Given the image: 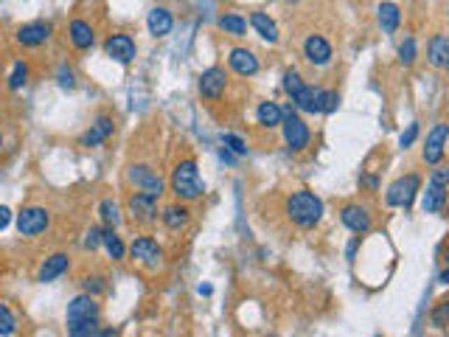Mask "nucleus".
<instances>
[{
	"instance_id": "1",
	"label": "nucleus",
	"mask_w": 449,
	"mask_h": 337,
	"mask_svg": "<svg viewBox=\"0 0 449 337\" xmlns=\"http://www.w3.org/2000/svg\"><path fill=\"white\" fill-rule=\"evenodd\" d=\"M99 315L101 312L93 295H76L68 303V337H96Z\"/></svg>"
},
{
	"instance_id": "2",
	"label": "nucleus",
	"mask_w": 449,
	"mask_h": 337,
	"mask_svg": "<svg viewBox=\"0 0 449 337\" xmlns=\"http://www.w3.org/2000/svg\"><path fill=\"white\" fill-rule=\"evenodd\" d=\"M287 214L301 228H315L323 220V200L312 192H295L287 200Z\"/></svg>"
},
{
	"instance_id": "3",
	"label": "nucleus",
	"mask_w": 449,
	"mask_h": 337,
	"mask_svg": "<svg viewBox=\"0 0 449 337\" xmlns=\"http://www.w3.org/2000/svg\"><path fill=\"white\" fill-rule=\"evenodd\" d=\"M171 192L177 194V200H199L205 186L199 180V172H197V163L194 160H180L171 172Z\"/></svg>"
},
{
	"instance_id": "4",
	"label": "nucleus",
	"mask_w": 449,
	"mask_h": 337,
	"mask_svg": "<svg viewBox=\"0 0 449 337\" xmlns=\"http://www.w3.org/2000/svg\"><path fill=\"white\" fill-rule=\"evenodd\" d=\"M284 118H281V127H284V141L292 152H304L309 146V127L301 121V115L292 110V104L287 110H281Z\"/></svg>"
},
{
	"instance_id": "5",
	"label": "nucleus",
	"mask_w": 449,
	"mask_h": 337,
	"mask_svg": "<svg viewBox=\"0 0 449 337\" xmlns=\"http://www.w3.org/2000/svg\"><path fill=\"white\" fill-rule=\"evenodd\" d=\"M446 178H449V168H435L429 183H427V192H424V211L427 214H441L443 211V203H446Z\"/></svg>"
},
{
	"instance_id": "6",
	"label": "nucleus",
	"mask_w": 449,
	"mask_h": 337,
	"mask_svg": "<svg viewBox=\"0 0 449 337\" xmlns=\"http://www.w3.org/2000/svg\"><path fill=\"white\" fill-rule=\"evenodd\" d=\"M418 189H421L418 175H404V178H399V180L387 189L385 200H387V206H393V208H410L413 200H415V194H418Z\"/></svg>"
},
{
	"instance_id": "7",
	"label": "nucleus",
	"mask_w": 449,
	"mask_h": 337,
	"mask_svg": "<svg viewBox=\"0 0 449 337\" xmlns=\"http://www.w3.org/2000/svg\"><path fill=\"white\" fill-rule=\"evenodd\" d=\"M127 178H129V183L138 189V194H146V197H160L163 194V180L152 172L149 166H143V163H138V166H129V172H127Z\"/></svg>"
},
{
	"instance_id": "8",
	"label": "nucleus",
	"mask_w": 449,
	"mask_h": 337,
	"mask_svg": "<svg viewBox=\"0 0 449 337\" xmlns=\"http://www.w3.org/2000/svg\"><path fill=\"white\" fill-rule=\"evenodd\" d=\"M48 225H51L48 208L31 206V208H23V211L17 214V231H20V236H40Z\"/></svg>"
},
{
	"instance_id": "9",
	"label": "nucleus",
	"mask_w": 449,
	"mask_h": 337,
	"mask_svg": "<svg viewBox=\"0 0 449 337\" xmlns=\"http://www.w3.org/2000/svg\"><path fill=\"white\" fill-rule=\"evenodd\" d=\"M224 87H228V73H224V68L213 65V68L202 71V76H199V93H202V99L216 101V99L224 93Z\"/></svg>"
},
{
	"instance_id": "10",
	"label": "nucleus",
	"mask_w": 449,
	"mask_h": 337,
	"mask_svg": "<svg viewBox=\"0 0 449 337\" xmlns=\"http://www.w3.org/2000/svg\"><path fill=\"white\" fill-rule=\"evenodd\" d=\"M129 253H132V259H135L138 264H143L146 270H155V267L160 264V259H163L160 245H157L155 239H149V236H138V239L132 242Z\"/></svg>"
},
{
	"instance_id": "11",
	"label": "nucleus",
	"mask_w": 449,
	"mask_h": 337,
	"mask_svg": "<svg viewBox=\"0 0 449 337\" xmlns=\"http://www.w3.org/2000/svg\"><path fill=\"white\" fill-rule=\"evenodd\" d=\"M104 54H107L110 59L121 62V65H129V62L135 59V54H138V45H135V40H132L129 34H113V37L104 43Z\"/></svg>"
},
{
	"instance_id": "12",
	"label": "nucleus",
	"mask_w": 449,
	"mask_h": 337,
	"mask_svg": "<svg viewBox=\"0 0 449 337\" xmlns=\"http://www.w3.org/2000/svg\"><path fill=\"white\" fill-rule=\"evenodd\" d=\"M127 208H129L132 222H138V225H149V222H155V217H157L155 197H146V194H138V192L129 197Z\"/></svg>"
},
{
	"instance_id": "13",
	"label": "nucleus",
	"mask_w": 449,
	"mask_h": 337,
	"mask_svg": "<svg viewBox=\"0 0 449 337\" xmlns=\"http://www.w3.org/2000/svg\"><path fill=\"white\" fill-rule=\"evenodd\" d=\"M446 135H449V127L446 124H435L432 132L427 135V146H424V160L429 166H438L443 160V143H446Z\"/></svg>"
},
{
	"instance_id": "14",
	"label": "nucleus",
	"mask_w": 449,
	"mask_h": 337,
	"mask_svg": "<svg viewBox=\"0 0 449 337\" xmlns=\"http://www.w3.org/2000/svg\"><path fill=\"white\" fill-rule=\"evenodd\" d=\"M51 40V26L48 23H26L17 29V43L26 45V48H37V45H45Z\"/></svg>"
},
{
	"instance_id": "15",
	"label": "nucleus",
	"mask_w": 449,
	"mask_h": 337,
	"mask_svg": "<svg viewBox=\"0 0 449 337\" xmlns=\"http://www.w3.org/2000/svg\"><path fill=\"white\" fill-rule=\"evenodd\" d=\"M113 129H115V121H113L110 115H99L96 124H90V129L82 135L79 143L87 146V149H90V146H99V143H104V141L113 135Z\"/></svg>"
},
{
	"instance_id": "16",
	"label": "nucleus",
	"mask_w": 449,
	"mask_h": 337,
	"mask_svg": "<svg viewBox=\"0 0 449 337\" xmlns=\"http://www.w3.org/2000/svg\"><path fill=\"white\" fill-rule=\"evenodd\" d=\"M304 57H306L312 65H329V62H332V45H329L320 34H312V37H306V43H304Z\"/></svg>"
},
{
	"instance_id": "17",
	"label": "nucleus",
	"mask_w": 449,
	"mask_h": 337,
	"mask_svg": "<svg viewBox=\"0 0 449 337\" xmlns=\"http://www.w3.org/2000/svg\"><path fill=\"white\" fill-rule=\"evenodd\" d=\"M340 220L345 228H351L354 234H368L371 231V214L362 206H345L340 211Z\"/></svg>"
},
{
	"instance_id": "18",
	"label": "nucleus",
	"mask_w": 449,
	"mask_h": 337,
	"mask_svg": "<svg viewBox=\"0 0 449 337\" xmlns=\"http://www.w3.org/2000/svg\"><path fill=\"white\" fill-rule=\"evenodd\" d=\"M231 68L239 73V76H256L259 73V59L253 51L248 48H234L231 51Z\"/></svg>"
},
{
	"instance_id": "19",
	"label": "nucleus",
	"mask_w": 449,
	"mask_h": 337,
	"mask_svg": "<svg viewBox=\"0 0 449 337\" xmlns=\"http://www.w3.org/2000/svg\"><path fill=\"white\" fill-rule=\"evenodd\" d=\"M68 267H71V259H68V253H54V256H48V259H45V264L40 267V275H37V281L48 284V281L59 278V275H62Z\"/></svg>"
},
{
	"instance_id": "20",
	"label": "nucleus",
	"mask_w": 449,
	"mask_h": 337,
	"mask_svg": "<svg viewBox=\"0 0 449 337\" xmlns=\"http://www.w3.org/2000/svg\"><path fill=\"white\" fill-rule=\"evenodd\" d=\"M250 26H253V29L259 31V37L267 40L270 45L278 43V26H276V20L267 17L264 12H253V15H250Z\"/></svg>"
},
{
	"instance_id": "21",
	"label": "nucleus",
	"mask_w": 449,
	"mask_h": 337,
	"mask_svg": "<svg viewBox=\"0 0 449 337\" xmlns=\"http://www.w3.org/2000/svg\"><path fill=\"white\" fill-rule=\"evenodd\" d=\"M146 26H149V34L152 37H166L169 31H171V26H174V20H171V15L166 12V9H152L149 12V17H146Z\"/></svg>"
},
{
	"instance_id": "22",
	"label": "nucleus",
	"mask_w": 449,
	"mask_h": 337,
	"mask_svg": "<svg viewBox=\"0 0 449 337\" xmlns=\"http://www.w3.org/2000/svg\"><path fill=\"white\" fill-rule=\"evenodd\" d=\"M427 57H429V65L432 68H443L449 62V40L443 34H435L429 40V48H427Z\"/></svg>"
},
{
	"instance_id": "23",
	"label": "nucleus",
	"mask_w": 449,
	"mask_h": 337,
	"mask_svg": "<svg viewBox=\"0 0 449 337\" xmlns=\"http://www.w3.org/2000/svg\"><path fill=\"white\" fill-rule=\"evenodd\" d=\"M68 34H71V43H73L79 51H85V48L93 45V29H90V23H85V20H73L71 29H68Z\"/></svg>"
},
{
	"instance_id": "24",
	"label": "nucleus",
	"mask_w": 449,
	"mask_h": 337,
	"mask_svg": "<svg viewBox=\"0 0 449 337\" xmlns=\"http://www.w3.org/2000/svg\"><path fill=\"white\" fill-rule=\"evenodd\" d=\"M256 115H259V124H262L264 129H276V127H281V118H284V113H281V107H278L276 101H262Z\"/></svg>"
},
{
	"instance_id": "25",
	"label": "nucleus",
	"mask_w": 449,
	"mask_h": 337,
	"mask_svg": "<svg viewBox=\"0 0 449 337\" xmlns=\"http://www.w3.org/2000/svg\"><path fill=\"white\" fill-rule=\"evenodd\" d=\"M399 20H401V9L396 3H382L379 6V29L385 34H393L399 29Z\"/></svg>"
},
{
	"instance_id": "26",
	"label": "nucleus",
	"mask_w": 449,
	"mask_h": 337,
	"mask_svg": "<svg viewBox=\"0 0 449 337\" xmlns=\"http://www.w3.org/2000/svg\"><path fill=\"white\" fill-rule=\"evenodd\" d=\"M101 245L107 248V253H110V259H113V261H121V259H124V253H127V248H124L121 236L115 234V228L101 231Z\"/></svg>"
},
{
	"instance_id": "27",
	"label": "nucleus",
	"mask_w": 449,
	"mask_h": 337,
	"mask_svg": "<svg viewBox=\"0 0 449 337\" xmlns=\"http://www.w3.org/2000/svg\"><path fill=\"white\" fill-rule=\"evenodd\" d=\"M163 222H166L169 231H180V228L188 225V211H185L183 206H169V208L163 211Z\"/></svg>"
},
{
	"instance_id": "28",
	"label": "nucleus",
	"mask_w": 449,
	"mask_h": 337,
	"mask_svg": "<svg viewBox=\"0 0 449 337\" xmlns=\"http://www.w3.org/2000/svg\"><path fill=\"white\" fill-rule=\"evenodd\" d=\"M219 29H222L224 34L245 37V31H248V20H245V17H239V15H222V17H219Z\"/></svg>"
},
{
	"instance_id": "29",
	"label": "nucleus",
	"mask_w": 449,
	"mask_h": 337,
	"mask_svg": "<svg viewBox=\"0 0 449 337\" xmlns=\"http://www.w3.org/2000/svg\"><path fill=\"white\" fill-rule=\"evenodd\" d=\"M315 96H318V87L304 85V87L292 96V104H295L298 110H304V113H318V107H315Z\"/></svg>"
},
{
	"instance_id": "30",
	"label": "nucleus",
	"mask_w": 449,
	"mask_h": 337,
	"mask_svg": "<svg viewBox=\"0 0 449 337\" xmlns=\"http://www.w3.org/2000/svg\"><path fill=\"white\" fill-rule=\"evenodd\" d=\"M337 104H340V96L334 93V90H318V96H315V107H318V113H334L337 110Z\"/></svg>"
},
{
	"instance_id": "31",
	"label": "nucleus",
	"mask_w": 449,
	"mask_h": 337,
	"mask_svg": "<svg viewBox=\"0 0 449 337\" xmlns=\"http://www.w3.org/2000/svg\"><path fill=\"white\" fill-rule=\"evenodd\" d=\"M99 214H101V220H104L107 228H115V225L121 222V211H118V206H115L113 200H101Z\"/></svg>"
},
{
	"instance_id": "32",
	"label": "nucleus",
	"mask_w": 449,
	"mask_h": 337,
	"mask_svg": "<svg viewBox=\"0 0 449 337\" xmlns=\"http://www.w3.org/2000/svg\"><path fill=\"white\" fill-rule=\"evenodd\" d=\"M15 331H17V320H15L12 309L0 303V337H12Z\"/></svg>"
},
{
	"instance_id": "33",
	"label": "nucleus",
	"mask_w": 449,
	"mask_h": 337,
	"mask_svg": "<svg viewBox=\"0 0 449 337\" xmlns=\"http://www.w3.org/2000/svg\"><path fill=\"white\" fill-rule=\"evenodd\" d=\"M26 82H29V65H26V62H17L15 71H12V76H9V87H12V90H20Z\"/></svg>"
},
{
	"instance_id": "34",
	"label": "nucleus",
	"mask_w": 449,
	"mask_h": 337,
	"mask_svg": "<svg viewBox=\"0 0 449 337\" xmlns=\"http://www.w3.org/2000/svg\"><path fill=\"white\" fill-rule=\"evenodd\" d=\"M222 143H224V149H231V152H236V155H248V143L239 138V135H222Z\"/></svg>"
},
{
	"instance_id": "35",
	"label": "nucleus",
	"mask_w": 449,
	"mask_h": 337,
	"mask_svg": "<svg viewBox=\"0 0 449 337\" xmlns=\"http://www.w3.org/2000/svg\"><path fill=\"white\" fill-rule=\"evenodd\" d=\"M399 62L401 65H413L415 62V40H404L399 45Z\"/></svg>"
},
{
	"instance_id": "36",
	"label": "nucleus",
	"mask_w": 449,
	"mask_h": 337,
	"mask_svg": "<svg viewBox=\"0 0 449 337\" xmlns=\"http://www.w3.org/2000/svg\"><path fill=\"white\" fill-rule=\"evenodd\" d=\"M301 87H304V79H301V73H298V71H287V73H284V90H287L290 96H295Z\"/></svg>"
},
{
	"instance_id": "37",
	"label": "nucleus",
	"mask_w": 449,
	"mask_h": 337,
	"mask_svg": "<svg viewBox=\"0 0 449 337\" xmlns=\"http://www.w3.org/2000/svg\"><path fill=\"white\" fill-rule=\"evenodd\" d=\"M446 312H449V301H438V309L432 312V326L435 329H446Z\"/></svg>"
},
{
	"instance_id": "38",
	"label": "nucleus",
	"mask_w": 449,
	"mask_h": 337,
	"mask_svg": "<svg viewBox=\"0 0 449 337\" xmlns=\"http://www.w3.org/2000/svg\"><path fill=\"white\" fill-rule=\"evenodd\" d=\"M415 138H418V124H410V127H407V132H401V138H399V146H401V149H407V146H410Z\"/></svg>"
},
{
	"instance_id": "39",
	"label": "nucleus",
	"mask_w": 449,
	"mask_h": 337,
	"mask_svg": "<svg viewBox=\"0 0 449 337\" xmlns=\"http://www.w3.org/2000/svg\"><path fill=\"white\" fill-rule=\"evenodd\" d=\"M99 245H101V231H99V228H90V231L85 234V248H87V250H96Z\"/></svg>"
},
{
	"instance_id": "40",
	"label": "nucleus",
	"mask_w": 449,
	"mask_h": 337,
	"mask_svg": "<svg viewBox=\"0 0 449 337\" xmlns=\"http://www.w3.org/2000/svg\"><path fill=\"white\" fill-rule=\"evenodd\" d=\"M59 85H62L65 90H71V87L76 85V79H73V71H71V68H59Z\"/></svg>"
},
{
	"instance_id": "41",
	"label": "nucleus",
	"mask_w": 449,
	"mask_h": 337,
	"mask_svg": "<svg viewBox=\"0 0 449 337\" xmlns=\"http://www.w3.org/2000/svg\"><path fill=\"white\" fill-rule=\"evenodd\" d=\"M85 287H87V295H90V292H101V289H104L101 278H87V281H85Z\"/></svg>"
},
{
	"instance_id": "42",
	"label": "nucleus",
	"mask_w": 449,
	"mask_h": 337,
	"mask_svg": "<svg viewBox=\"0 0 449 337\" xmlns=\"http://www.w3.org/2000/svg\"><path fill=\"white\" fill-rule=\"evenodd\" d=\"M9 222H12V211L6 206H0V231H3Z\"/></svg>"
},
{
	"instance_id": "43",
	"label": "nucleus",
	"mask_w": 449,
	"mask_h": 337,
	"mask_svg": "<svg viewBox=\"0 0 449 337\" xmlns=\"http://www.w3.org/2000/svg\"><path fill=\"white\" fill-rule=\"evenodd\" d=\"M96 337H118V329H99Z\"/></svg>"
},
{
	"instance_id": "44",
	"label": "nucleus",
	"mask_w": 449,
	"mask_h": 337,
	"mask_svg": "<svg viewBox=\"0 0 449 337\" xmlns=\"http://www.w3.org/2000/svg\"><path fill=\"white\" fill-rule=\"evenodd\" d=\"M438 278H441V284H449V273H446V270H441V275H438Z\"/></svg>"
},
{
	"instance_id": "45",
	"label": "nucleus",
	"mask_w": 449,
	"mask_h": 337,
	"mask_svg": "<svg viewBox=\"0 0 449 337\" xmlns=\"http://www.w3.org/2000/svg\"><path fill=\"white\" fill-rule=\"evenodd\" d=\"M0 146H3V138H0Z\"/></svg>"
}]
</instances>
